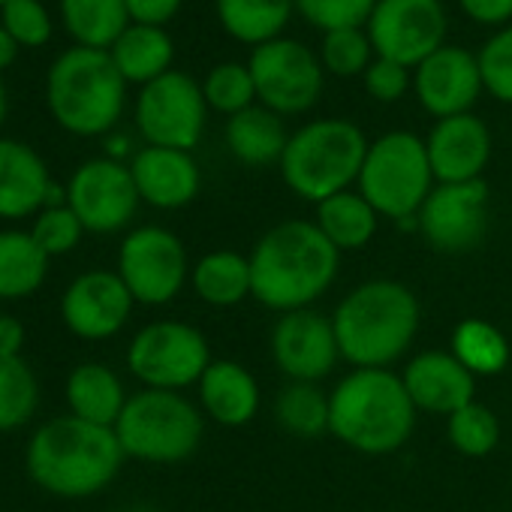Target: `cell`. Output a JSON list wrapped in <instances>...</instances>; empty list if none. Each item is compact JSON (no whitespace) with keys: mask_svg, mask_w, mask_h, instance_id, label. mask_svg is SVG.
Here are the masks:
<instances>
[{"mask_svg":"<svg viewBox=\"0 0 512 512\" xmlns=\"http://www.w3.org/2000/svg\"><path fill=\"white\" fill-rule=\"evenodd\" d=\"M341 250L314 220H281L250 247V284L263 308L281 314L314 308L338 281Z\"/></svg>","mask_w":512,"mask_h":512,"instance_id":"cell-1","label":"cell"},{"mask_svg":"<svg viewBox=\"0 0 512 512\" xmlns=\"http://www.w3.org/2000/svg\"><path fill=\"white\" fill-rule=\"evenodd\" d=\"M127 455L118 443L115 428L91 425L70 413L46 419L25 446L28 479L64 500H85L106 491Z\"/></svg>","mask_w":512,"mask_h":512,"instance_id":"cell-2","label":"cell"},{"mask_svg":"<svg viewBox=\"0 0 512 512\" xmlns=\"http://www.w3.org/2000/svg\"><path fill=\"white\" fill-rule=\"evenodd\" d=\"M419 323L416 293L392 278L353 287L332 311L341 359L350 368H392L410 353Z\"/></svg>","mask_w":512,"mask_h":512,"instance_id":"cell-3","label":"cell"},{"mask_svg":"<svg viewBox=\"0 0 512 512\" xmlns=\"http://www.w3.org/2000/svg\"><path fill=\"white\" fill-rule=\"evenodd\" d=\"M401 374L392 368H350L329 392V434L362 455H392L416 431Z\"/></svg>","mask_w":512,"mask_h":512,"instance_id":"cell-4","label":"cell"},{"mask_svg":"<svg viewBox=\"0 0 512 512\" xmlns=\"http://www.w3.org/2000/svg\"><path fill=\"white\" fill-rule=\"evenodd\" d=\"M49 112L73 136H106L124 115L127 82L103 49L73 46L49 70Z\"/></svg>","mask_w":512,"mask_h":512,"instance_id":"cell-5","label":"cell"},{"mask_svg":"<svg viewBox=\"0 0 512 512\" xmlns=\"http://www.w3.org/2000/svg\"><path fill=\"white\" fill-rule=\"evenodd\" d=\"M368 145L371 142L365 139L359 124L347 118H317L290 133L278 169L284 184L299 199L320 205L335 193L353 190Z\"/></svg>","mask_w":512,"mask_h":512,"instance_id":"cell-6","label":"cell"},{"mask_svg":"<svg viewBox=\"0 0 512 512\" xmlns=\"http://www.w3.org/2000/svg\"><path fill=\"white\" fill-rule=\"evenodd\" d=\"M205 431V416L184 392L139 389L127 398L115 422L118 443L127 458L142 464H181L187 461Z\"/></svg>","mask_w":512,"mask_h":512,"instance_id":"cell-7","label":"cell"},{"mask_svg":"<svg viewBox=\"0 0 512 512\" xmlns=\"http://www.w3.org/2000/svg\"><path fill=\"white\" fill-rule=\"evenodd\" d=\"M434 184L425 139L410 130H392L368 145L356 190L380 217L416 229V214Z\"/></svg>","mask_w":512,"mask_h":512,"instance_id":"cell-8","label":"cell"},{"mask_svg":"<svg viewBox=\"0 0 512 512\" xmlns=\"http://www.w3.org/2000/svg\"><path fill=\"white\" fill-rule=\"evenodd\" d=\"M124 362L142 389L184 392L202 380L214 356L202 329L184 320H154L130 338Z\"/></svg>","mask_w":512,"mask_h":512,"instance_id":"cell-9","label":"cell"},{"mask_svg":"<svg viewBox=\"0 0 512 512\" xmlns=\"http://www.w3.org/2000/svg\"><path fill=\"white\" fill-rule=\"evenodd\" d=\"M190 256L184 241L157 223L133 226L118 244L115 272L145 308H163L181 296L190 284Z\"/></svg>","mask_w":512,"mask_h":512,"instance_id":"cell-10","label":"cell"},{"mask_svg":"<svg viewBox=\"0 0 512 512\" xmlns=\"http://www.w3.org/2000/svg\"><path fill=\"white\" fill-rule=\"evenodd\" d=\"M250 76L256 85V103L275 115H305L323 97L326 70L320 55L299 40L278 37L250 52Z\"/></svg>","mask_w":512,"mask_h":512,"instance_id":"cell-11","label":"cell"},{"mask_svg":"<svg viewBox=\"0 0 512 512\" xmlns=\"http://www.w3.org/2000/svg\"><path fill=\"white\" fill-rule=\"evenodd\" d=\"M208 124V103L202 82L181 70H169L160 79L142 85L136 97V130L145 145L193 151L202 142Z\"/></svg>","mask_w":512,"mask_h":512,"instance_id":"cell-12","label":"cell"},{"mask_svg":"<svg viewBox=\"0 0 512 512\" xmlns=\"http://www.w3.org/2000/svg\"><path fill=\"white\" fill-rule=\"evenodd\" d=\"M449 19L440 0H377L365 34L377 58L416 70L446 46Z\"/></svg>","mask_w":512,"mask_h":512,"instance_id":"cell-13","label":"cell"},{"mask_svg":"<svg viewBox=\"0 0 512 512\" xmlns=\"http://www.w3.org/2000/svg\"><path fill=\"white\" fill-rule=\"evenodd\" d=\"M67 205L76 211L85 232L115 235L130 229L142 205L130 163L112 157L85 160L67 181Z\"/></svg>","mask_w":512,"mask_h":512,"instance_id":"cell-14","label":"cell"},{"mask_svg":"<svg viewBox=\"0 0 512 512\" xmlns=\"http://www.w3.org/2000/svg\"><path fill=\"white\" fill-rule=\"evenodd\" d=\"M416 229L437 253H467L488 229V184H434L416 214Z\"/></svg>","mask_w":512,"mask_h":512,"instance_id":"cell-15","label":"cell"},{"mask_svg":"<svg viewBox=\"0 0 512 512\" xmlns=\"http://www.w3.org/2000/svg\"><path fill=\"white\" fill-rule=\"evenodd\" d=\"M269 350L278 371L293 383H320L341 362L332 317L314 308L281 314L272 326Z\"/></svg>","mask_w":512,"mask_h":512,"instance_id":"cell-16","label":"cell"},{"mask_svg":"<svg viewBox=\"0 0 512 512\" xmlns=\"http://www.w3.org/2000/svg\"><path fill=\"white\" fill-rule=\"evenodd\" d=\"M136 299L112 269H88L76 275L61 296V320L79 341H109L124 332Z\"/></svg>","mask_w":512,"mask_h":512,"instance_id":"cell-17","label":"cell"},{"mask_svg":"<svg viewBox=\"0 0 512 512\" xmlns=\"http://www.w3.org/2000/svg\"><path fill=\"white\" fill-rule=\"evenodd\" d=\"M482 91L479 58L461 46L446 43L413 70V94L434 121L470 112Z\"/></svg>","mask_w":512,"mask_h":512,"instance_id":"cell-18","label":"cell"},{"mask_svg":"<svg viewBox=\"0 0 512 512\" xmlns=\"http://www.w3.org/2000/svg\"><path fill=\"white\" fill-rule=\"evenodd\" d=\"M425 151L437 184L482 181L491 160V130L473 112L440 118L425 136Z\"/></svg>","mask_w":512,"mask_h":512,"instance_id":"cell-19","label":"cell"},{"mask_svg":"<svg viewBox=\"0 0 512 512\" xmlns=\"http://www.w3.org/2000/svg\"><path fill=\"white\" fill-rule=\"evenodd\" d=\"M404 389L419 413L452 416L476 401V377L449 350H422L401 371Z\"/></svg>","mask_w":512,"mask_h":512,"instance_id":"cell-20","label":"cell"},{"mask_svg":"<svg viewBox=\"0 0 512 512\" xmlns=\"http://www.w3.org/2000/svg\"><path fill=\"white\" fill-rule=\"evenodd\" d=\"M139 199L157 211H178L199 196L202 172L190 151L145 145L130 157Z\"/></svg>","mask_w":512,"mask_h":512,"instance_id":"cell-21","label":"cell"},{"mask_svg":"<svg viewBox=\"0 0 512 512\" xmlns=\"http://www.w3.org/2000/svg\"><path fill=\"white\" fill-rule=\"evenodd\" d=\"M52 184L46 160L28 142L0 136V220L37 217Z\"/></svg>","mask_w":512,"mask_h":512,"instance_id":"cell-22","label":"cell"},{"mask_svg":"<svg viewBox=\"0 0 512 512\" xmlns=\"http://www.w3.org/2000/svg\"><path fill=\"white\" fill-rule=\"evenodd\" d=\"M199 410L223 428H241L256 419L263 392L256 377L235 359H214L196 383Z\"/></svg>","mask_w":512,"mask_h":512,"instance_id":"cell-23","label":"cell"},{"mask_svg":"<svg viewBox=\"0 0 512 512\" xmlns=\"http://www.w3.org/2000/svg\"><path fill=\"white\" fill-rule=\"evenodd\" d=\"M67 410L76 419L91 425L115 428L118 416L127 407V386L121 374L106 362H79L64 383Z\"/></svg>","mask_w":512,"mask_h":512,"instance_id":"cell-24","label":"cell"},{"mask_svg":"<svg viewBox=\"0 0 512 512\" xmlns=\"http://www.w3.org/2000/svg\"><path fill=\"white\" fill-rule=\"evenodd\" d=\"M223 139H226L229 154L238 163L260 169V166L281 163L287 142H290V130L284 127L281 115L256 103V106L226 118Z\"/></svg>","mask_w":512,"mask_h":512,"instance_id":"cell-25","label":"cell"},{"mask_svg":"<svg viewBox=\"0 0 512 512\" xmlns=\"http://www.w3.org/2000/svg\"><path fill=\"white\" fill-rule=\"evenodd\" d=\"M52 256L37 244L31 229H0V302H25L49 278Z\"/></svg>","mask_w":512,"mask_h":512,"instance_id":"cell-26","label":"cell"},{"mask_svg":"<svg viewBox=\"0 0 512 512\" xmlns=\"http://www.w3.org/2000/svg\"><path fill=\"white\" fill-rule=\"evenodd\" d=\"M190 287L208 308H235L253 296L250 260L238 250H208L190 269Z\"/></svg>","mask_w":512,"mask_h":512,"instance_id":"cell-27","label":"cell"},{"mask_svg":"<svg viewBox=\"0 0 512 512\" xmlns=\"http://www.w3.org/2000/svg\"><path fill=\"white\" fill-rule=\"evenodd\" d=\"M220 28L250 49L284 37L296 13V0H214Z\"/></svg>","mask_w":512,"mask_h":512,"instance_id":"cell-28","label":"cell"},{"mask_svg":"<svg viewBox=\"0 0 512 512\" xmlns=\"http://www.w3.org/2000/svg\"><path fill=\"white\" fill-rule=\"evenodd\" d=\"M314 223L341 253H350V250H362L374 241L380 214L359 190H344L317 205Z\"/></svg>","mask_w":512,"mask_h":512,"instance_id":"cell-29","label":"cell"},{"mask_svg":"<svg viewBox=\"0 0 512 512\" xmlns=\"http://www.w3.org/2000/svg\"><path fill=\"white\" fill-rule=\"evenodd\" d=\"M118 73L130 85H148L160 79L163 73L172 70L175 46L163 28H148V25H130L118 43L109 49Z\"/></svg>","mask_w":512,"mask_h":512,"instance_id":"cell-30","label":"cell"},{"mask_svg":"<svg viewBox=\"0 0 512 512\" xmlns=\"http://www.w3.org/2000/svg\"><path fill=\"white\" fill-rule=\"evenodd\" d=\"M61 16L76 46L109 52L133 25L124 0H61Z\"/></svg>","mask_w":512,"mask_h":512,"instance_id":"cell-31","label":"cell"},{"mask_svg":"<svg viewBox=\"0 0 512 512\" xmlns=\"http://www.w3.org/2000/svg\"><path fill=\"white\" fill-rule=\"evenodd\" d=\"M449 353L473 377H497L509 368V359H512L509 338L482 317H467L452 329Z\"/></svg>","mask_w":512,"mask_h":512,"instance_id":"cell-32","label":"cell"},{"mask_svg":"<svg viewBox=\"0 0 512 512\" xmlns=\"http://www.w3.org/2000/svg\"><path fill=\"white\" fill-rule=\"evenodd\" d=\"M40 377L25 356L0 353V434L19 431L34 422L40 410Z\"/></svg>","mask_w":512,"mask_h":512,"instance_id":"cell-33","label":"cell"},{"mask_svg":"<svg viewBox=\"0 0 512 512\" xmlns=\"http://www.w3.org/2000/svg\"><path fill=\"white\" fill-rule=\"evenodd\" d=\"M275 419L290 437L299 440L329 434V392H323L320 383L287 380V386L275 398Z\"/></svg>","mask_w":512,"mask_h":512,"instance_id":"cell-34","label":"cell"},{"mask_svg":"<svg viewBox=\"0 0 512 512\" xmlns=\"http://www.w3.org/2000/svg\"><path fill=\"white\" fill-rule=\"evenodd\" d=\"M446 437L458 455L485 458L500 443V419L491 407L470 401L467 407H461L446 419Z\"/></svg>","mask_w":512,"mask_h":512,"instance_id":"cell-35","label":"cell"},{"mask_svg":"<svg viewBox=\"0 0 512 512\" xmlns=\"http://www.w3.org/2000/svg\"><path fill=\"white\" fill-rule=\"evenodd\" d=\"M202 94H205L208 109H214L226 118L256 106V85H253L250 67L238 64V61L211 67L202 82Z\"/></svg>","mask_w":512,"mask_h":512,"instance_id":"cell-36","label":"cell"},{"mask_svg":"<svg viewBox=\"0 0 512 512\" xmlns=\"http://www.w3.org/2000/svg\"><path fill=\"white\" fill-rule=\"evenodd\" d=\"M374 58L377 55H374V46H371L365 28H347V31L323 34L320 64L332 76H341V79L365 76V70L374 64Z\"/></svg>","mask_w":512,"mask_h":512,"instance_id":"cell-37","label":"cell"},{"mask_svg":"<svg viewBox=\"0 0 512 512\" xmlns=\"http://www.w3.org/2000/svg\"><path fill=\"white\" fill-rule=\"evenodd\" d=\"M377 0H296V13L317 31H347L365 28Z\"/></svg>","mask_w":512,"mask_h":512,"instance_id":"cell-38","label":"cell"},{"mask_svg":"<svg viewBox=\"0 0 512 512\" xmlns=\"http://www.w3.org/2000/svg\"><path fill=\"white\" fill-rule=\"evenodd\" d=\"M476 58L485 94H491L497 103L512 106V25L497 28L476 52Z\"/></svg>","mask_w":512,"mask_h":512,"instance_id":"cell-39","label":"cell"},{"mask_svg":"<svg viewBox=\"0 0 512 512\" xmlns=\"http://www.w3.org/2000/svg\"><path fill=\"white\" fill-rule=\"evenodd\" d=\"M31 235L55 260V256H67L82 244L85 226L70 205H55V208H43L31 220Z\"/></svg>","mask_w":512,"mask_h":512,"instance_id":"cell-40","label":"cell"},{"mask_svg":"<svg viewBox=\"0 0 512 512\" xmlns=\"http://www.w3.org/2000/svg\"><path fill=\"white\" fill-rule=\"evenodd\" d=\"M0 19L19 46L37 49L52 40V16L40 0H10L0 7Z\"/></svg>","mask_w":512,"mask_h":512,"instance_id":"cell-41","label":"cell"},{"mask_svg":"<svg viewBox=\"0 0 512 512\" xmlns=\"http://www.w3.org/2000/svg\"><path fill=\"white\" fill-rule=\"evenodd\" d=\"M362 82H365L368 97H374L377 103H398L413 88V70L386 58H374Z\"/></svg>","mask_w":512,"mask_h":512,"instance_id":"cell-42","label":"cell"},{"mask_svg":"<svg viewBox=\"0 0 512 512\" xmlns=\"http://www.w3.org/2000/svg\"><path fill=\"white\" fill-rule=\"evenodd\" d=\"M461 13L482 28L512 25V0H458Z\"/></svg>","mask_w":512,"mask_h":512,"instance_id":"cell-43","label":"cell"},{"mask_svg":"<svg viewBox=\"0 0 512 512\" xmlns=\"http://www.w3.org/2000/svg\"><path fill=\"white\" fill-rule=\"evenodd\" d=\"M130 22L133 25H148V28H163L172 22L181 10L184 0H124Z\"/></svg>","mask_w":512,"mask_h":512,"instance_id":"cell-44","label":"cell"},{"mask_svg":"<svg viewBox=\"0 0 512 512\" xmlns=\"http://www.w3.org/2000/svg\"><path fill=\"white\" fill-rule=\"evenodd\" d=\"M25 347V326L19 317L0 314V353L4 356H22Z\"/></svg>","mask_w":512,"mask_h":512,"instance_id":"cell-45","label":"cell"},{"mask_svg":"<svg viewBox=\"0 0 512 512\" xmlns=\"http://www.w3.org/2000/svg\"><path fill=\"white\" fill-rule=\"evenodd\" d=\"M19 43L10 37V31L0 25V73H4L7 67H13L16 64V58H19Z\"/></svg>","mask_w":512,"mask_h":512,"instance_id":"cell-46","label":"cell"},{"mask_svg":"<svg viewBox=\"0 0 512 512\" xmlns=\"http://www.w3.org/2000/svg\"><path fill=\"white\" fill-rule=\"evenodd\" d=\"M7 109H10V100H7L4 79H0V127H4V121H7Z\"/></svg>","mask_w":512,"mask_h":512,"instance_id":"cell-47","label":"cell"},{"mask_svg":"<svg viewBox=\"0 0 512 512\" xmlns=\"http://www.w3.org/2000/svg\"><path fill=\"white\" fill-rule=\"evenodd\" d=\"M4 4H10V0H0V7H4Z\"/></svg>","mask_w":512,"mask_h":512,"instance_id":"cell-48","label":"cell"}]
</instances>
